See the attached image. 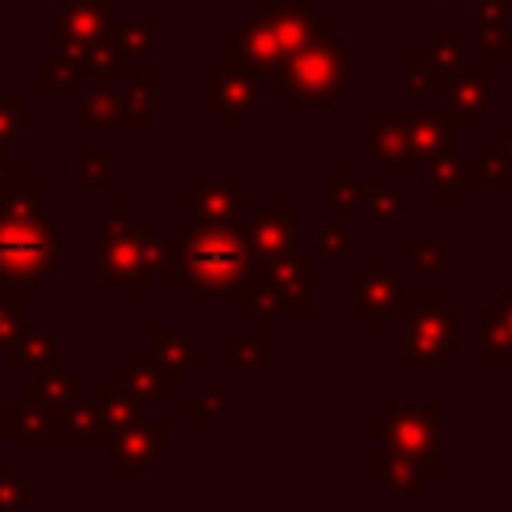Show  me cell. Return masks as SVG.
Masks as SVG:
<instances>
[{"label": "cell", "mask_w": 512, "mask_h": 512, "mask_svg": "<svg viewBox=\"0 0 512 512\" xmlns=\"http://www.w3.org/2000/svg\"><path fill=\"white\" fill-rule=\"evenodd\" d=\"M156 268L180 276L188 288L200 292H236L240 280L252 272V248L240 220L232 224H192L184 236L160 244Z\"/></svg>", "instance_id": "6da1fadb"}, {"label": "cell", "mask_w": 512, "mask_h": 512, "mask_svg": "<svg viewBox=\"0 0 512 512\" xmlns=\"http://www.w3.org/2000/svg\"><path fill=\"white\" fill-rule=\"evenodd\" d=\"M280 92L296 104H332L348 80V48L336 40L328 20H316L308 40L276 68Z\"/></svg>", "instance_id": "7a4b0ae2"}, {"label": "cell", "mask_w": 512, "mask_h": 512, "mask_svg": "<svg viewBox=\"0 0 512 512\" xmlns=\"http://www.w3.org/2000/svg\"><path fill=\"white\" fill-rule=\"evenodd\" d=\"M156 244L148 220L132 216V204H116V212L96 232V256L100 276H108L124 292H148L156 272Z\"/></svg>", "instance_id": "3957f363"}, {"label": "cell", "mask_w": 512, "mask_h": 512, "mask_svg": "<svg viewBox=\"0 0 512 512\" xmlns=\"http://www.w3.org/2000/svg\"><path fill=\"white\" fill-rule=\"evenodd\" d=\"M60 272V236L52 220L0 212V288H40Z\"/></svg>", "instance_id": "277c9868"}, {"label": "cell", "mask_w": 512, "mask_h": 512, "mask_svg": "<svg viewBox=\"0 0 512 512\" xmlns=\"http://www.w3.org/2000/svg\"><path fill=\"white\" fill-rule=\"evenodd\" d=\"M436 432H440V404H424V408H392L384 420L368 424V436H372V440L392 444V452L408 456L424 476H436V472H440Z\"/></svg>", "instance_id": "5b68a950"}, {"label": "cell", "mask_w": 512, "mask_h": 512, "mask_svg": "<svg viewBox=\"0 0 512 512\" xmlns=\"http://www.w3.org/2000/svg\"><path fill=\"white\" fill-rule=\"evenodd\" d=\"M460 340V320L456 312H444L440 308V296L428 292L424 296V308L408 316V328H404V344H408V360L412 364H440L444 352Z\"/></svg>", "instance_id": "8992f818"}, {"label": "cell", "mask_w": 512, "mask_h": 512, "mask_svg": "<svg viewBox=\"0 0 512 512\" xmlns=\"http://www.w3.org/2000/svg\"><path fill=\"white\" fill-rule=\"evenodd\" d=\"M260 104V80L244 68H224L204 80V108L224 120V128H240L244 116Z\"/></svg>", "instance_id": "52a82bcc"}, {"label": "cell", "mask_w": 512, "mask_h": 512, "mask_svg": "<svg viewBox=\"0 0 512 512\" xmlns=\"http://www.w3.org/2000/svg\"><path fill=\"white\" fill-rule=\"evenodd\" d=\"M224 68H244V72H276L280 64H284V52H280V44H276V32H272V24L264 20V12L240 32V36H232V40H224Z\"/></svg>", "instance_id": "ba28073f"}, {"label": "cell", "mask_w": 512, "mask_h": 512, "mask_svg": "<svg viewBox=\"0 0 512 512\" xmlns=\"http://www.w3.org/2000/svg\"><path fill=\"white\" fill-rule=\"evenodd\" d=\"M292 220H296V204H272V208H264L256 216L252 228H244L248 232V248H252V256H260L264 268L296 252V228H292Z\"/></svg>", "instance_id": "9c48e42d"}, {"label": "cell", "mask_w": 512, "mask_h": 512, "mask_svg": "<svg viewBox=\"0 0 512 512\" xmlns=\"http://www.w3.org/2000/svg\"><path fill=\"white\" fill-rule=\"evenodd\" d=\"M400 300H404V280L392 276L384 260H372L368 272L356 280V308L364 312V320L372 328H384L388 316L400 308Z\"/></svg>", "instance_id": "30bf717a"}, {"label": "cell", "mask_w": 512, "mask_h": 512, "mask_svg": "<svg viewBox=\"0 0 512 512\" xmlns=\"http://www.w3.org/2000/svg\"><path fill=\"white\" fill-rule=\"evenodd\" d=\"M116 440V448H112V468L124 476V472H140V468H148V464H156L160 460V452H164V440H168V424H132V428H124V432H116L112 436Z\"/></svg>", "instance_id": "8fae6325"}, {"label": "cell", "mask_w": 512, "mask_h": 512, "mask_svg": "<svg viewBox=\"0 0 512 512\" xmlns=\"http://www.w3.org/2000/svg\"><path fill=\"white\" fill-rule=\"evenodd\" d=\"M276 296H280V308L284 312H300V308H312L316 300V280H312V260L308 256H284L276 264L264 268Z\"/></svg>", "instance_id": "7c38bea8"}, {"label": "cell", "mask_w": 512, "mask_h": 512, "mask_svg": "<svg viewBox=\"0 0 512 512\" xmlns=\"http://www.w3.org/2000/svg\"><path fill=\"white\" fill-rule=\"evenodd\" d=\"M404 152L408 160H432L440 152H456L452 144V124L444 112H416V116H404Z\"/></svg>", "instance_id": "4fadbf2b"}, {"label": "cell", "mask_w": 512, "mask_h": 512, "mask_svg": "<svg viewBox=\"0 0 512 512\" xmlns=\"http://www.w3.org/2000/svg\"><path fill=\"white\" fill-rule=\"evenodd\" d=\"M448 88V108H444V116H448V124L452 128H472L476 120H480V112L492 104V96H496V88H492V80H484V76H456L452 84H444Z\"/></svg>", "instance_id": "5bb4252c"}, {"label": "cell", "mask_w": 512, "mask_h": 512, "mask_svg": "<svg viewBox=\"0 0 512 512\" xmlns=\"http://www.w3.org/2000/svg\"><path fill=\"white\" fill-rule=\"evenodd\" d=\"M116 388H124V392L136 396L140 404H152V400H160V396L172 388V380L164 376V368L152 360L148 348H136L132 360L116 368Z\"/></svg>", "instance_id": "9a60e30c"}, {"label": "cell", "mask_w": 512, "mask_h": 512, "mask_svg": "<svg viewBox=\"0 0 512 512\" xmlns=\"http://www.w3.org/2000/svg\"><path fill=\"white\" fill-rule=\"evenodd\" d=\"M112 20H116V16H112V4H108V0H72V4L60 8V28H64V36L76 40V44H84V48H92V44L108 32Z\"/></svg>", "instance_id": "2e32d148"}, {"label": "cell", "mask_w": 512, "mask_h": 512, "mask_svg": "<svg viewBox=\"0 0 512 512\" xmlns=\"http://www.w3.org/2000/svg\"><path fill=\"white\" fill-rule=\"evenodd\" d=\"M148 352H152V360L164 368V376H168L172 384H184L188 368L204 364V352L192 348L184 332H168V328H160V332L148 336Z\"/></svg>", "instance_id": "e0dca14e"}, {"label": "cell", "mask_w": 512, "mask_h": 512, "mask_svg": "<svg viewBox=\"0 0 512 512\" xmlns=\"http://www.w3.org/2000/svg\"><path fill=\"white\" fill-rule=\"evenodd\" d=\"M240 192L228 188V184H192L188 188V208H192V220L200 224H232L240 220Z\"/></svg>", "instance_id": "ac0fdd59"}, {"label": "cell", "mask_w": 512, "mask_h": 512, "mask_svg": "<svg viewBox=\"0 0 512 512\" xmlns=\"http://www.w3.org/2000/svg\"><path fill=\"white\" fill-rule=\"evenodd\" d=\"M264 20L272 24L280 52L292 56V52L308 40V32H312V24H316V12H312L308 4H272V8H264Z\"/></svg>", "instance_id": "d6986e66"}, {"label": "cell", "mask_w": 512, "mask_h": 512, "mask_svg": "<svg viewBox=\"0 0 512 512\" xmlns=\"http://www.w3.org/2000/svg\"><path fill=\"white\" fill-rule=\"evenodd\" d=\"M92 408H96V416H100V428H104V440H112L116 432H124V428H132L136 420H140V400L136 396H128L124 388H116V384H104V388H96V396H92Z\"/></svg>", "instance_id": "ffe728a7"}, {"label": "cell", "mask_w": 512, "mask_h": 512, "mask_svg": "<svg viewBox=\"0 0 512 512\" xmlns=\"http://www.w3.org/2000/svg\"><path fill=\"white\" fill-rule=\"evenodd\" d=\"M240 304L260 320V328L268 332V328H276V320H280V296H276V288H272V280H268V272L260 268V272H248L244 280H240Z\"/></svg>", "instance_id": "44dd1931"}, {"label": "cell", "mask_w": 512, "mask_h": 512, "mask_svg": "<svg viewBox=\"0 0 512 512\" xmlns=\"http://www.w3.org/2000/svg\"><path fill=\"white\" fill-rule=\"evenodd\" d=\"M368 148H372V160H376V164H408L400 116L372 112V120H368Z\"/></svg>", "instance_id": "7402d4cb"}, {"label": "cell", "mask_w": 512, "mask_h": 512, "mask_svg": "<svg viewBox=\"0 0 512 512\" xmlns=\"http://www.w3.org/2000/svg\"><path fill=\"white\" fill-rule=\"evenodd\" d=\"M4 364H32V368H40V372H52L56 368V332H24L20 328V336L12 340V344H4Z\"/></svg>", "instance_id": "603a6c76"}, {"label": "cell", "mask_w": 512, "mask_h": 512, "mask_svg": "<svg viewBox=\"0 0 512 512\" xmlns=\"http://www.w3.org/2000/svg\"><path fill=\"white\" fill-rule=\"evenodd\" d=\"M84 68H92L96 84H116V80H128V72H132V56H128V52H124L116 40L100 36V40L88 48Z\"/></svg>", "instance_id": "cb8c5ba5"}, {"label": "cell", "mask_w": 512, "mask_h": 512, "mask_svg": "<svg viewBox=\"0 0 512 512\" xmlns=\"http://www.w3.org/2000/svg\"><path fill=\"white\" fill-rule=\"evenodd\" d=\"M116 116H120V92L112 84H96L92 96L80 100L76 108V124L84 132H96V128H116Z\"/></svg>", "instance_id": "d4e9b609"}, {"label": "cell", "mask_w": 512, "mask_h": 512, "mask_svg": "<svg viewBox=\"0 0 512 512\" xmlns=\"http://www.w3.org/2000/svg\"><path fill=\"white\" fill-rule=\"evenodd\" d=\"M20 400H28V404H40V408H52V412H60L64 404H72V400H76V376H72V372H56V368H52V372H44V380L28 384Z\"/></svg>", "instance_id": "484cf974"}, {"label": "cell", "mask_w": 512, "mask_h": 512, "mask_svg": "<svg viewBox=\"0 0 512 512\" xmlns=\"http://www.w3.org/2000/svg\"><path fill=\"white\" fill-rule=\"evenodd\" d=\"M476 48H480V56H512V28L504 24V16L496 12V4L488 0L484 4V12H480V20H476Z\"/></svg>", "instance_id": "4316f807"}, {"label": "cell", "mask_w": 512, "mask_h": 512, "mask_svg": "<svg viewBox=\"0 0 512 512\" xmlns=\"http://www.w3.org/2000/svg\"><path fill=\"white\" fill-rule=\"evenodd\" d=\"M476 360L488 368H508L512 364V336L508 328L496 320V312H488L480 336H476Z\"/></svg>", "instance_id": "83f0119b"}, {"label": "cell", "mask_w": 512, "mask_h": 512, "mask_svg": "<svg viewBox=\"0 0 512 512\" xmlns=\"http://www.w3.org/2000/svg\"><path fill=\"white\" fill-rule=\"evenodd\" d=\"M368 468H372L376 476H384L392 492H420V488H424V472H420L408 456H400V452L376 456V460H368Z\"/></svg>", "instance_id": "f1b7e54d"}, {"label": "cell", "mask_w": 512, "mask_h": 512, "mask_svg": "<svg viewBox=\"0 0 512 512\" xmlns=\"http://www.w3.org/2000/svg\"><path fill=\"white\" fill-rule=\"evenodd\" d=\"M80 72H84V60H76L72 52H52V56H44V64H40V88L44 92H72L76 84H80Z\"/></svg>", "instance_id": "f546056e"}, {"label": "cell", "mask_w": 512, "mask_h": 512, "mask_svg": "<svg viewBox=\"0 0 512 512\" xmlns=\"http://www.w3.org/2000/svg\"><path fill=\"white\" fill-rule=\"evenodd\" d=\"M60 432L72 440H104L100 416L92 404H64L60 408Z\"/></svg>", "instance_id": "4dcf8cb0"}, {"label": "cell", "mask_w": 512, "mask_h": 512, "mask_svg": "<svg viewBox=\"0 0 512 512\" xmlns=\"http://www.w3.org/2000/svg\"><path fill=\"white\" fill-rule=\"evenodd\" d=\"M104 36H108V40H116L132 60L148 56V44H152V28H148V20H120V24L112 20Z\"/></svg>", "instance_id": "1f68e13d"}, {"label": "cell", "mask_w": 512, "mask_h": 512, "mask_svg": "<svg viewBox=\"0 0 512 512\" xmlns=\"http://www.w3.org/2000/svg\"><path fill=\"white\" fill-rule=\"evenodd\" d=\"M328 180H332V220H348V216H352V208L364 200V188H360V184L352 180V172H348V168H340V164L332 168V176H328Z\"/></svg>", "instance_id": "d6a6232c"}, {"label": "cell", "mask_w": 512, "mask_h": 512, "mask_svg": "<svg viewBox=\"0 0 512 512\" xmlns=\"http://www.w3.org/2000/svg\"><path fill=\"white\" fill-rule=\"evenodd\" d=\"M404 252H408L412 272H420V276H436V272L444 268V252H440V244H436V240L412 236V240H404Z\"/></svg>", "instance_id": "836d02e7"}, {"label": "cell", "mask_w": 512, "mask_h": 512, "mask_svg": "<svg viewBox=\"0 0 512 512\" xmlns=\"http://www.w3.org/2000/svg\"><path fill=\"white\" fill-rule=\"evenodd\" d=\"M76 172H80L88 184H104V180H112V172H116V152H112V148H88V152L76 156Z\"/></svg>", "instance_id": "e575fe53"}, {"label": "cell", "mask_w": 512, "mask_h": 512, "mask_svg": "<svg viewBox=\"0 0 512 512\" xmlns=\"http://www.w3.org/2000/svg\"><path fill=\"white\" fill-rule=\"evenodd\" d=\"M0 212H12V216H40V188L36 184H12V188H0Z\"/></svg>", "instance_id": "d590c367"}, {"label": "cell", "mask_w": 512, "mask_h": 512, "mask_svg": "<svg viewBox=\"0 0 512 512\" xmlns=\"http://www.w3.org/2000/svg\"><path fill=\"white\" fill-rule=\"evenodd\" d=\"M20 116H24V96L4 92L0 96V152H8L20 140Z\"/></svg>", "instance_id": "8d00e7d4"}, {"label": "cell", "mask_w": 512, "mask_h": 512, "mask_svg": "<svg viewBox=\"0 0 512 512\" xmlns=\"http://www.w3.org/2000/svg\"><path fill=\"white\" fill-rule=\"evenodd\" d=\"M312 240H316V252H320V256H332V260L348 256V248H352V236H348L344 220H328V224H320Z\"/></svg>", "instance_id": "74e56055"}, {"label": "cell", "mask_w": 512, "mask_h": 512, "mask_svg": "<svg viewBox=\"0 0 512 512\" xmlns=\"http://www.w3.org/2000/svg\"><path fill=\"white\" fill-rule=\"evenodd\" d=\"M408 92H444V76L424 60V56H408V72H404Z\"/></svg>", "instance_id": "f35d334b"}, {"label": "cell", "mask_w": 512, "mask_h": 512, "mask_svg": "<svg viewBox=\"0 0 512 512\" xmlns=\"http://www.w3.org/2000/svg\"><path fill=\"white\" fill-rule=\"evenodd\" d=\"M364 200H368V212L376 216V220H392V216H400L404 212V188H372V192H364Z\"/></svg>", "instance_id": "ab89813d"}, {"label": "cell", "mask_w": 512, "mask_h": 512, "mask_svg": "<svg viewBox=\"0 0 512 512\" xmlns=\"http://www.w3.org/2000/svg\"><path fill=\"white\" fill-rule=\"evenodd\" d=\"M224 364H264V368H272V364H276V352L264 348L256 336H244L236 348L224 352Z\"/></svg>", "instance_id": "60d3db41"}, {"label": "cell", "mask_w": 512, "mask_h": 512, "mask_svg": "<svg viewBox=\"0 0 512 512\" xmlns=\"http://www.w3.org/2000/svg\"><path fill=\"white\" fill-rule=\"evenodd\" d=\"M424 60L448 80V72L460 64V40H456V36H440V40H432L428 52H424Z\"/></svg>", "instance_id": "b9f144b4"}, {"label": "cell", "mask_w": 512, "mask_h": 512, "mask_svg": "<svg viewBox=\"0 0 512 512\" xmlns=\"http://www.w3.org/2000/svg\"><path fill=\"white\" fill-rule=\"evenodd\" d=\"M476 172H480V184H500V180H512V160L500 152V148H484L476 156Z\"/></svg>", "instance_id": "7bdbcfd3"}, {"label": "cell", "mask_w": 512, "mask_h": 512, "mask_svg": "<svg viewBox=\"0 0 512 512\" xmlns=\"http://www.w3.org/2000/svg\"><path fill=\"white\" fill-rule=\"evenodd\" d=\"M148 100H152V80H148V76L128 72V88H124L120 104H124V108H148Z\"/></svg>", "instance_id": "ee69618b"}, {"label": "cell", "mask_w": 512, "mask_h": 512, "mask_svg": "<svg viewBox=\"0 0 512 512\" xmlns=\"http://www.w3.org/2000/svg\"><path fill=\"white\" fill-rule=\"evenodd\" d=\"M220 400H224V396H220V388H212L204 400H192V404H188V420H212V416H216V408H220Z\"/></svg>", "instance_id": "f6af8a7d"}, {"label": "cell", "mask_w": 512, "mask_h": 512, "mask_svg": "<svg viewBox=\"0 0 512 512\" xmlns=\"http://www.w3.org/2000/svg\"><path fill=\"white\" fill-rule=\"evenodd\" d=\"M492 312H496V320H500V324L508 328V336H512V296H500Z\"/></svg>", "instance_id": "bcb514c9"}, {"label": "cell", "mask_w": 512, "mask_h": 512, "mask_svg": "<svg viewBox=\"0 0 512 512\" xmlns=\"http://www.w3.org/2000/svg\"><path fill=\"white\" fill-rule=\"evenodd\" d=\"M496 148L512 160V128H500V132H496Z\"/></svg>", "instance_id": "7dc6e473"}, {"label": "cell", "mask_w": 512, "mask_h": 512, "mask_svg": "<svg viewBox=\"0 0 512 512\" xmlns=\"http://www.w3.org/2000/svg\"><path fill=\"white\" fill-rule=\"evenodd\" d=\"M492 4H496V12L504 16V24L512 28V0H492Z\"/></svg>", "instance_id": "c3c4849f"}, {"label": "cell", "mask_w": 512, "mask_h": 512, "mask_svg": "<svg viewBox=\"0 0 512 512\" xmlns=\"http://www.w3.org/2000/svg\"><path fill=\"white\" fill-rule=\"evenodd\" d=\"M412 4H456V0H412Z\"/></svg>", "instance_id": "681fc988"}, {"label": "cell", "mask_w": 512, "mask_h": 512, "mask_svg": "<svg viewBox=\"0 0 512 512\" xmlns=\"http://www.w3.org/2000/svg\"><path fill=\"white\" fill-rule=\"evenodd\" d=\"M0 300H4V288H0Z\"/></svg>", "instance_id": "f907efd6"}, {"label": "cell", "mask_w": 512, "mask_h": 512, "mask_svg": "<svg viewBox=\"0 0 512 512\" xmlns=\"http://www.w3.org/2000/svg\"><path fill=\"white\" fill-rule=\"evenodd\" d=\"M0 156H4V152H0Z\"/></svg>", "instance_id": "816d5d0a"}]
</instances>
